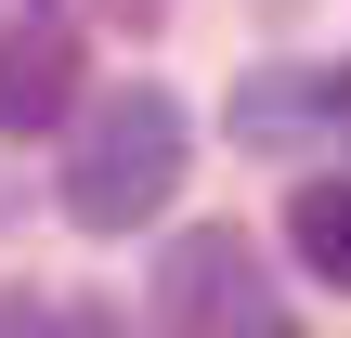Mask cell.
<instances>
[{
	"mask_svg": "<svg viewBox=\"0 0 351 338\" xmlns=\"http://www.w3.org/2000/svg\"><path fill=\"white\" fill-rule=\"evenodd\" d=\"M287 248H300V274H326L351 300V182H300L287 195Z\"/></svg>",
	"mask_w": 351,
	"mask_h": 338,
	"instance_id": "cell-4",
	"label": "cell"
},
{
	"mask_svg": "<svg viewBox=\"0 0 351 338\" xmlns=\"http://www.w3.org/2000/svg\"><path fill=\"white\" fill-rule=\"evenodd\" d=\"M13 338H117L104 313H13Z\"/></svg>",
	"mask_w": 351,
	"mask_h": 338,
	"instance_id": "cell-6",
	"label": "cell"
},
{
	"mask_svg": "<svg viewBox=\"0 0 351 338\" xmlns=\"http://www.w3.org/2000/svg\"><path fill=\"white\" fill-rule=\"evenodd\" d=\"M156 313L182 338H300L274 300H261V261H247V234H195V248H169V287H156Z\"/></svg>",
	"mask_w": 351,
	"mask_h": 338,
	"instance_id": "cell-2",
	"label": "cell"
},
{
	"mask_svg": "<svg viewBox=\"0 0 351 338\" xmlns=\"http://www.w3.org/2000/svg\"><path fill=\"white\" fill-rule=\"evenodd\" d=\"M104 13H156V0H104Z\"/></svg>",
	"mask_w": 351,
	"mask_h": 338,
	"instance_id": "cell-7",
	"label": "cell"
},
{
	"mask_svg": "<svg viewBox=\"0 0 351 338\" xmlns=\"http://www.w3.org/2000/svg\"><path fill=\"white\" fill-rule=\"evenodd\" d=\"M182 169H195L182 91L130 78V91L91 104V130H78V156H65V221H78V234H130V221H156V208L182 195Z\"/></svg>",
	"mask_w": 351,
	"mask_h": 338,
	"instance_id": "cell-1",
	"label": "cell"
},
{
	"mask_svg": "<svg viewBox=\"0 0 351 338\" xmlns=\"http://www.w3.org/2000/svg\"><path fill=\"white\" fill-rule=\"evenodd\" d=\"M65 104H78V26L0 13V130H52Z\"/></svg>",
	"mask_w": 351,
	"mask_h": 338,
	"instance_id": "cell-3",
	"label": "cell"
},
{
	"mask_svg": "<svg viewBox=\"0 0 351 338\" xmlns=\"http://www.w3.org/2000/svg\"><path fill=\"white\" fill-rule=\"evenodd\" d=\"M287 117H351V78H247L234 91V130H287Z\"/></svg>",
	"mask_w": 351,
	"mask_h": 338,
	"instance_id": "cell-5",
	"label": "cell"
}]
</instances>
